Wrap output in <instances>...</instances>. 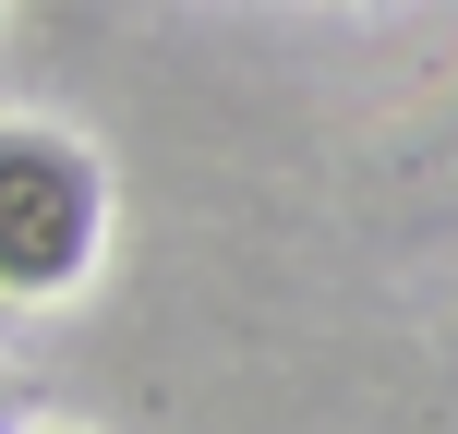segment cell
<instances>
[{"mask_svg":"<svg viewBox=\"0 0 458 434\" xmlns=\"http://www.w3.org/2000/svg\"><path fill=\"white\" fill-rule=\"evenodd\" d=\"M97 229H109V182L72 133L48 121H0V302H61L85 290Z\"/></svg>","mask_w":458,"mask_h":434,"instance_id":"cell-1","label":"cell"},{"mask_svg":"<svg viewBox=\"0 0 458 434\" xmlns=\"http://www.w3.org/2000/svg\"><path fill=\"white\" fill-rule=\"evenodd\" d=\"M0 434H13V398H0Z\"/></svg>","mask_w":458,"mask_h":434,"instance_id":"cell-2","label":"cell"}]
</instances>
